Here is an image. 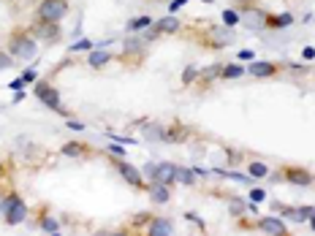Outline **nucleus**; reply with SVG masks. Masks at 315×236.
<instances>
[{
	"label": "nucleus",
	"mask_w": 315,
	"mask_h": 236,
	"mask_svg": "<svg viewBox=\"0 0 315 236\" xmlns=\"http://www.w3.org/2000/svg\"><path fill=\"white\" fill-rule=\"evenodd\" d=\"M117 171H120V177H122L128 185H133V187H144V185H141V171H139L136 166H131V163H125L122 157L117 160Z\"/></svg>",
	"instance_id": "7"
},
{
	"label": "nucleus",
	"mask_w": 315,
	"mask_h": 236,
	"mask_svg": "<svg viewBox=\"0 0 315 236\" xmlns=\"http://www.w3.org/2000/svg\"><path fill=\"white\" fill-rule=\"evenodd\" d=\"M11 62H14V57H9V54L0 52V71H3V68H11Z\"/></svg>",
	"instance_id": "30"
},
{
	"label": "nucleus",
	"mask_w": 315,
	"mask_h": 236,
	"mask_svg": "<svg viewBox=\"0 0 315 236\" xmlns=\"http://www.w3.org/2000/svg\"><path fill=\"white\" fill-rule=\"evenodd\" d=\"M33 36L38 38V41H44V44H57L60 41V27H57V22L38 19V25L33 27Z\"/></svg>",
	"instance_id": "5"
},
{
	"label": "nucleus",
	"mask_w": 315,
	"mask_h": 236,
	"mask_svg": "<svg viewBox=\"0 0 315 236\" xmlns=\"http://www.w3.org/2000/svg\"><path fill=\"white\" fill-rule=\"evenodd\" d=\"M174 174H177V166H174V163H158V171H155V179H152V182L171 185V182H174Z\"/></svg>",
	"instance_id": "8"
},
{
	"label": "nucleus",
	"mask_w": 315,
	"mask_h": 236,
	"mask_svg": "<svg viewBox=\"0 0 315 236\" xmlns=\"http://www.w3.org/2000/svg\"><path fill=\"white\" fill-rule=\"evenodd\" d=\"M231 212H234V215H242V204L234 201V204H231Z\"/></svg>",
	"instance_id": "40"
},
{
	"label": "nucleus",
	"mask_w": 315,
	"mask_h": 236,
	"mask_svg": "<svg viewBox=\"0 0 315 236\" xmlns=\"http://www.w3.org/2000/svg\"><path fill=\"white\" fill-rule=\"evenodd\" d=\"M220 68H223V65H212V68H204L201 71V79H215V74H220Z\"/></svg>",
	"instance_id": "29"
},
{
	"label": "nucleus",
	"mask_w": 315,
	"mask_h": 236,
	"mask_svg": "<svg viewBox=\"0 0 315 236\" xmlns=\"http://www.w3.org/2000/svg\"><path fill=\"white\" fill-rule=\"evenodd\" d=\"M144 136L149 139V141H166V130L161 128V125H144Z\"/></svg>",
	"instance_id": "17"
},
{
	"label": "nucleus",
	"mask_w": 315,
	"mask_h": 236,
	"mask_svg": "<svg viewBox=\"0 0 315 236\" xmlns=\"http://www.w3.org/2000/svg\"><path fill=\"white\" fill-rule=\"evenodd\" d=\"M220 76L223 79H239V76H245V68L242 65H223L220 68Z\"/></svg>",
	"instance_id": "18"
},
{
	"label": "nucleus",
	"mask_w": 315,
	"mask_h": 236,
	"mask_svg": "<svg viewBox=\"0 0 315 236\" xmlns=\"http://www.w3.org/2000/svg\"><path fill=\"white\" fill-rule=\"evenodd\" d=\"M302 57H304V60H312V57H315V49H312V46H307V49L302 52Z\"/></svg>",
	"instance_id": "37"
},
{
	"label": "nucleus",
	"mask_w": 315,
	"mask_h": 236,
	"mask_svg": "<svg viewBox=\"0 0 315 236\" xmlns=\"http://www.w3.org/2000/svg\"><path fill=\"white\" fill-rule=\"evenodd\" d=\"M114 141H120V144H133V139H125V136H114Z\"/></svg>",
	"instance_id": "41"
},
{
	"label": "nucleus",
	"mask_w": 315,
	"mask_h": 236,
	"mask_svg": "<svg viewBox=\"0 0 315 236\" xmlns=\"http://www.w3.org/2000/svg\"><path fill=\"white\" fill-rule=\"evenodd\" d=\"M231 38H234L231 27H228V30H215V44H217V46H226V44H231Z\"/></svg>",
	"instance_id": "21"
},
{
	"label": "nucleus",
	"mask_w": 315,
	"mask_h": 236,
	"mask_svg": "<svg viewBox=\"0 0 315 236\" xmlns=\"http://www.w3.org/2000/svg\"><path fill=\"white\" fill-rule=\"evenodd\" d=\"M11 54L14 57H22V60H33L38 54V46H36V38H30L27 33H14L11 36Z\"/></svg>",
	"instance_id": "2"
},
{
	"label": "nucleus",
	"mask_w": 315,
	"mask_h": 236,
	"mask_svg": "<svg viewBox=\"0 0 315 236\" xmlns=\"http://www.w3.org/2000/svg\"><path fill=\"white\" fill-rule=\"evenodd\" d=\"M36 95L41 98V104H44V106H49L52 112L66 114V109H62V104H60V92L54 90L49 82H38V84H36Z\"/></svg>",
	"instance_id": "4"
},
{
	"label": "nucleus",
	"mask_w": 315,
	"mask_h": 236,
	"mask_svg": "<svg viewBox=\"0 0 315 236\" xmlns=\"http://www.w3.org/2000/svg\"><path fill=\"white\" fill-rule=\"evenodd\" d=\"M253 54H256V52H250V49H242L239 54H236V57H239V60H247V62H253Z\"/></svg>",
	"instance_id": "33"
},
{
	"label": "nucleus",
	"mask_w": 315,
	"mask_h": 236,
	"mask_svg": "<svg viewBox=\"0 0 315 236\" xmlns=\"http://www.w3.org/2000/svg\"><path fill=\"white\" fill-rule=\"evenodd\" d=\"M294 22V17L291 14H280V17H266V25L269 27H286V25H291Z\"/></svg>",
	"instance_id": "20"
},
{
	"label": "nucleus",
	"mask_w": 315,
	"mask_h": 236,
	"mask_svg": "<svg viewBox=\"0 0 315 236\" xmlns=\"http://www.w3.org/2000/svg\"><path fill=\"white\" fill-rule=\"evenodd\" d=\"M247 168H250V177H253V179H264L266 174H269V166H266V163H258V160L250 163Z\"/></svg>",
	"instance_id": "19"
},
{
	"label": "nucleus",
	"mask_w": 315,
	"mask_h": 236,
	"mask_svg": "<svg viewBox=\"0 0 315 236\" xmlns=\"http://www.w3.org/2000/svg\"><path fill=\"white\" fill-rule=\"evenodd\" d=\"M68 14V0H41L38 3V19L44 22H60Z\"/></svg>",
	"instance_id": "3"
},
{
	"label": "nucleus",
	"mask_w": 315,
	"mask_h": 236,
	"mask_svg": "<svg viewBox=\"0 0 315 236\" xmlns=\"http://www.w3.org/2000/svg\"><path fill=\"white\" fill-rule=\"evenodd\" d=\"M258 228H261L264 233H272V236H282V233H288V228L282 225V220H277V217H264L261 223H258Z\"/></svg>",
	"instance_id": "10"
},
{
	"label": "nucleus",
	"mask_w": 315,
	"mask_h": 236,
	"mask_svg": "<svg viewBox=\"0 0 315 236\" xmlns=\"http://www.w3.org/2000/svg\"><path fill=\"white\" fill-rule=\"evenodd\" d=\"M82 152H84V149L79 144H66V147H62V155H68V157H79Z\"/></svg>",
	"instance_id": "25"
},
{
	"label": "nucleus",
	"mask_w": 315,
	"mask_h": 236,
	"mask_svg": "<svg viewBox=\"0 0 315 236\" xmlns=\"http://www.w3.org/2000/svg\"><path fill=\"white\" fill-rule=\"evenodd\" d=\"M92 49V44L87 41V38H82V41H76L74 46H71V52H90Z\"/></svg>",
	"instance_id": "27"
},
{
	"label": "nucleus",
	"mask_w": 315,
	"mask_h": 236,
	"mask_svg": "<svg viewBox=\"0 0 315 236\" xmlns=\"http://www.w3.org/2000/svg\"><path fill=\"white\" fill-rule=\"evenodd\" d=\"M141 46H144L141 38H128V41H125V52H141Z\"/></svg>",
	"instance_id": "24"
},
{
	"label": "nucleus",
	"mask_w": 315,
	"mask_h": 236,
	"mask_svg": "<svg viewBox=\"0 0 315 236\" xmlns=\"http://www.w3.org/2000/svg\"><path fill=\"white\" fill-rule=\"evenodd\" d=\"M22 84H25V82H22V79H14V82L9 84V87H11V90H22Z\"/></svg>",
	"instance_id": "39"
},
{
	"label": "nucleus",
	"mask_w": 315,
	"mask_h": 236,
	"mask_svg": "<svg viewBox=\"0 0 315 236\" xmlns=\"http://www.w3.org/2000/svg\"><path fill=\"white\" fill-rule=\"evenodd\" d=\"M310 225H312V231H315V215L310 217Z\"/></svg>",
	"instance_id": "42"
},
{
	"label": "nucleus",
	"mask_w": 315,
	"mask_h": 236,
	"mask_svg": "<svg viewBox=\"0 0 315 236\" xmlns=\"http://www.w3.org/2000/svg\"><path fill=\"white\" fill-rule=\"evenodd\" d=\"M41 231H44V233H60V225H57V220H52V217H44V220H41Z\"/></svg>",
	"instance_id": "22"
},
{
	"label": "nucleus",
	"mask_w": 315,
	"mask_h": 236,
	"mask_svg": "<svg viewBox=\"0 0 315 236\" xmlns=\"http://www.w3.org/2000/svg\"><path fill=\"white\" fill-rule=\"evenodd\" d=\"M36 76H38L36 71H25V74H22L19 79H22V82H25V84H30V82H36Z\"/></svg>",
	"instance_id": "31"
},
{
	"label": "nucleus",
	"mask_w": 315,
	"mask_h": 236,
	"mask_svg": "<svg viewBox=\"0 0 315 236\" xmlns=\"http://www.w3.org/2000/svg\"><path fill=\"white\" fill-rule=\"evenodd\" d=\"M155 25H158L161 33H179V19L177 17H163V19H158Z\"/></svg>",
	"instance_id": "14"
},
{
	"label": "nucleus",
	"mask_w": 315,
	"mask_h": 236,
	"mask_svg": "<svg viewBox=\"0 0 315 236\" xmlns=\"http://www.w3.org/2000/svg\"><path fill=\"white\" fill-rule=\"evenodd\" d=\"M174 228H171L169 220H149V228H147V233L149 236H169Z\"/></svg>",
	"instance_id": "13"
},
{
	"label": "nucleus",
	"mask_w": 315,
	"mask_h": 236,
	"mask_svg": "<svg viewBox=\"0 0 315 236\" xmlns=\"http://www.w3.org/2000/svg\"><path fill=\"white\" fill-rule=\"evenodd\" d=\"M174 182H179V185H196V171L193 168H179L177 166V174H174Z\"/></svg>",
	"instance_id": "16"
},
{
	"label": "nucleus",
	"mask_w": 315,
	"mask_h": 236,
	"mask_svg": "<svg viewBox=\"0 0 315 236\" xmlns=\"http://www.w3.org/2000/svg\"><path fill=\"white\" fill-rule=\"evenodd\" d=\"M68 128H74V130H84V125H82V122H76V120H68Z\"/></svg>",
	"instance_id": "38"
},
{
	"label": "nucleus",
	"mask_w": 315,
	"mask_h": 236,
	"mask_svg": "<svg viewBox=\"0 0 315 236\" xmlns=\"http://www.w3.org/2000/svg\"><path fill=\"white\" fill-rule=\"evenodd\" d=\"M149 25H152V22H149L147 17H139V19H131V22H128V30L133 33V30H144V27H149Z\"/></svg>",
	"instance_id": "23"
},
{
	"label": "nucleus",
	"mask_w": 315,
	"mask_h": 236,
	"mask_svg": "<svg viewBox=\"0 0 315 236\" xmlns=\"http://www.w3.org/2000/svg\"><path fill=\"white\" fill-rule=\"evenodd\" d=\"M239 22H245V27H250V30H264L266 27V11L256 9V6H247V9L239 14Z\"/></svg>",
	"instance_id": "6"
},
{
	"label": "nucleus",
	"mask_w": 315,
	"mask_h": 236,
	"mask_svg": "<svg viewBox=\"0 0 315 236\" xmlns=\"http://www.w3.org/2000/svg\"><path fill=\"white\" fill-rule=\"evenodd\" d=\"M0 174H3V166H0Z\"/></svg>",
	"instance_id": "43"
},
{
	"label": "nucleus",
	"mask_w": 315,
	"mask_h": 236,
	"mask_svg": "<svg viewBox=\"0 0 315 236\" xmlns=\"http://www.w3.org/2000/svg\"><path fill=\"white\" fill-rule=\"evenodd\" d=\"M155 171H158V166H155V163H147V166H144V174H147L149 179H155Z\"/></svg>",
	"instance_id": "34"
},
{
	"label": "nucleus",
	"mask_w": 315,
	"mask_h": 236,
	"mask_svg": "<svg viewBox=\"0 0 315 236\" xmlns=\"http://www.w3.org/2000/svg\"><path fill=\"white\" fill-rule=\"evenodd\" d=\"M250 201H253V204H261V201H266V190H261V187H256V190L250 193Z\"/></svg>",
	"instance_id": "28"
},
{
	"label": "nucleus",
	"mask_w": 315,
	"mask_h": 236,
	"mask_svg": "<svg viewBox=\"0 0 315 236\" xmlns=\"http://www.w3.org/2000/svg\"><path fill=\"white\" fill-rule=\"evenodd\" d=\"M149 198H152L155 204H166V201L171 198V193H169V185L152 182V185H149Z\"/></svg>",
	"instance_id": "12"
},
{
	"label": "nucleus",
	"mask_w": 315,
	"mask_h": 236,
	"mask_svg": "<svg viewBox=\"0 0 315 236\" xmlns=\"http://www.w3.org/2000/svg\"><path fill=\"white\" fill-rule=\"evenodd\" d=\"M193 79H196V68H187V71H185V76H182V84H191Z\"/></svg>",
	"instance_id": "32"
},
{
	"label": "nucleus",
	"mask_w": 315,
	"mask_h": 236,
	"mask_svg": "<svg viewBox=\"0 0 315 236\" xmlns=\"http://www.w3.org/2000/svg\"><path fill=\"white\" fill-rule=\"evenodd\" d=\"M274 71H277V65L274 62H250L247 65V76H256V79H266V76H272Z\"/></svg>",
	"instance_id": "9"
},
{
	"label": "nucleus",
	"mask_w": 315,
	"mask_h": 236,
	"mask_svg": "<svg viewBox=\"0 0 315 236\" xmlns=\"http://www.w3.org/2000/svg\"><path fill=\"white\" fill-rule=\"evenodd\" d=\"M109 60H112V54L104 52V49H101V52H92V49H90V54H87V62H90L92 68H104Z\"/></svg>",
	"instance_id": "15"
},
{
	"label": "nucleus",
	"mask_w": 315,
	"mask_h": 236,
	"mask_svg": "<svg viewBox=\"0 0 315 236\" xmlns=\"http://www.w3.org/2000/svg\"><path fill=\"white\" fill-rule=\"evenodd\" d=\"M286 179H288L291 185H299V187L312 185V177L307 174V171H302V168H288V171H286Z\"/></svg>",
	"instance_id": "11"
},
{
	"label": "nucleus",
	"mask_w": 315,
	"mask_h": 236,
	"mask_svg": "<svg viewBox=\"0 0 315 236\" xmlns=\"http://www.w3.org/2000/svg\"><path fill=\"white\" fill-rule=\"evenodd\" d=\"M223 22H226L228 27L239 25V14H236V11H223Z\"/></svg>",
	"instance_id": "26"
},
{
	"label": "nucleus",
	"mask_w": 315,
	"mask_h": 236,
	"mask_svg": "<svg viewBox=\"0 0 315 236\" xmlns=\"http://www.w3.org/2000/svg\"><path fill=\"white\" fill-rule=\"evenodd\" d=\"M187 3V0H174V3H171L169 6V11H179V9H182V6Z\"/></svg>",
	"instance_id": "36"
},
{
	"label": "nucleus",
	"mask_w": 315,
	"mask_h": 236,
	"mask_svg": "<svg viewBox=\"0 0 315 236\" xmlns=\"http://www.w3.org/2000/svg\"><path fill=\"white\" fill-rule=\"evenodd\" d=\"M0 215H3V220L9 225H19L22 220L27 217V207L17 193H9L3 201H0Z\"/></svg>",
	"instance_id": "1"
},
{
	"label": "nucleus",
	"mask_w": 315,
	"mask_h": 236,
	"mask_svg": "<svg viewBox=\"0 0 315 236\" xmlns=\"http://www.w3.org/2000/svg\"><path fill=\"white\" fill-rule=\"evenodd\" d=\"M109 152H112V155H117V157H122V155H125L120 144H109Z\"/></svg>",
	"instance_id": "35"
}]
</instances>
